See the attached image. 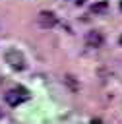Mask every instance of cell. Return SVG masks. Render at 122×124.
<instances>
[{"instance_id":"3957f363","label":"cell","mask_w":122,"mask_h":124,"mask_svg":"<svg viewBox=\"0 0 122 124\" xmlns=\"http://www.w3.org/2000/svg\"><path fill=\"white\" fill-rule=\"evenodd\" d=\"M37 23H39L43 29H52V27L58 23V17H56L54 12L43 10V12H39V16H37Z\"/></svg>"},{"instance_id":"8992f818","label":"cell","mask_w":122,"mask_h":124,"mask_svg":"<svg viewBox=\"0 0 122 124\" xmlns=\"http://www.w3.org/2000/svg\"><path fill=\"white\" fill-rule=\"evenodd\" d=\"M64 83L70 87V91H77L79 89V83L76 81V78L72 76V74H68V76H64Z\"/></svg>"},{"instance_id":"8fae6325","label":"cell","mask_w":122,"mask_h":124,"mask_svg":"<svg viewBox=\"0 0 122 124\" xmlns=\"http://www.w3.org/2000/svg\"><path fill=\"white\" fill-rule=\"evenodd\" d=\"M118 43H120V45H122V35H120V39H118Z\"/></svg>"},{"instance_id":"30bf717a","label":"cell","mask_w":122,"mask_h":124,"mask_svg":"<svg viewBox=\"0 0 122 124\" xmlns=\"http://www.w3.org/2000/svg\"><path fill=\"white\" fill-rule=\"evenodd\" d=\"M118 8H120V12H122V0H120V4H118Z\"/></svg>"},{"instance_id":"7a4b0ae2","label":"cell","mask_w":122,"mask_h":124,"mask_svg":"<svg viewBox=\"0 0 122 124\" xmlns=\"http://www.w3.org/2000/svg\"><path fill=\"white\" fill-rule=\"evenodd\" d=\"M27 99H29V91H27L25 87H21V85L6 93V103H8L10 107H17V105H21V103L27 101Z\"/></svg>"},{"instance_id":"52a82bcc","label":"cell","mask_w":122,"mask_h":124,"mask_svg":"<svg viewBox=\"0 0 122 124\" xmlns=\"http://www.w3.org/2000/svg\"><path fill=\"white\" fill-rule=\"evenodd\" d=\"M83 2H85V0H76V4H77V6H79V4H83Z\"/></svg>"},{"instance_id":"ba28073f","label":"cell","mask_w":122,"mask_h":124,"mask_svg":"<svg viewBox=\"0 0 122 124\" xmlns=\"http://www.w3.org/2000/svg\"><path fill=\"white\" fill-rule=\"evenodd\" d=\"M91 124H101V120H93V122H91Z\"/></svg>"},{"instance_id":"6da1fadb","label":"cell","mask_w":122,"mask_h":124,"mask_svg":"<svg viewBox=\"0 0 122 124\" xmlns=\"http://www.w3.org/2000/svg\"><path fill=\"white\" fill-rule=\"evenodd\" d=\"M4 60H6L8 66H10L12 70H15V72L25 70V56H23L21 50H17V48H8V50L4 52Z\"/></svg>"},{"instance_id":"9c48e42d","label":"cell","mask_w":122,"mask_h":124,"mask_svg":"<svg viewBox=\"0 0 122 124\" xmlns=\"http://www.w3.org/2000/svg\"><path fill=\"white\" fill-rule=\"evenodd\" d=\"M2 116H4V112H2V107H0V120H2Z\"/></svg>"},{"instance_id":"5b68a950","label":"cell","mask_w":122,"mask_h":124,"mask_svg":"<svg viewBox=\"0 0 122 124\" xmlns=\"http://www.w3.org/2000/svg\"><path fill=\"white\" fill-rule=\"evenodd\" d=\"M108 10V2L107 0H99V2H95L93 6H91V14H95V16H101V14H105Z\"/></svg>"},{"instance_id":"277c9868","label":"cell","mask_w":122,"mask_h":124,"mask_svg":"<svg viewBox=\"0 0 122 124\" xmlns=\"http://www.w3.org/2000/svg\"><path fill=\"white\" fill-rule=\"evenodd\" d=\"M85 43H87V46H91V48H99V46L105 45V37H103L101 31L93 29V31H87V33H85Z\"/></svg>"}]
</instances>
